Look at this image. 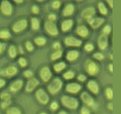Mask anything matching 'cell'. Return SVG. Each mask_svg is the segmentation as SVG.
<instances>
[{
	"label": "cell",
	"mask_w": 121,
	"mask_h": 114,
	"mask_svg": "<svg viewBox=\"0 0 121 114\" xmlns=\"http://www.w3.org/2000/svg\"><path fill=\"white\" fill-rule=\"evenodd\" d=\"M62 104L67 108L70 109H76L78 106V102L75 98L64 96L61 98Z\"/></svg>",
	"instance_id": "6da1fadb"
},
{
	"label": "cell",
	"mask_w": 121,
	"mask_h": 114,
	"mask_svg": "<svg viewBox=\"0 0 121 114\" xmlns=\"http://www.w3.org/2000/svg\"><path fill=\"white\" fill-rule=\"evenodd\" d=\"M62 86V82L59 78H55L52 81V82H51L50 85H48V90L53 94H55V93H57L58 91L61 88Z\"/></svg>",
	"instance_id": "7a4b0ae2"
},
{
	"label": "cell",
	"mask_w": 121,
	"mask_h": 114,
	"mask_svg": "<svg viewBox=\"0 0 121 114\" xmlns=\"http://www.w3.org/2000/svg\"><path fill=\"white\" fill-rule=\"evenodd\" d=\"M26 25H27V21L24 20V19H23V20H20L15 23V24L13 25L12 29L14 32L18 33L20 31H22L23 30H24L26 28Z\"/></svg>",
	"instance_id": "3957f363"
},
{
	"label": "cell",
	"mask_w": 121,
	"mask_h": 114,
	"mask_svg": "<svg viewBox=\"0 0 121 114\" xmlns=\"http://www.w3.org/2000/svg\"><path fill=\"white\" fill-rule=\"evenodd\" d=\"M36 97L38 99V100L41 102L42 104H47L48 102V96L47 94L45 92V90L43 89H39L36 92Z\"/></svg>",
	"instance_id": "277c9868"
},
{
	"label": "cell",
	"mask_w": 121,
	"mask_h": 114,
	"mask_svg": "<svg viewBox=\"0 0 121 114\" xmlns=\"http://www.w3.org/2000/svg\"><path fill=\"white\" fill-rule=\"evenodd\" d=\"M45 28L46 31L51 35H57L58 34V29L56 25L52 21H47L45 24Z\"/></svg>",
	"instance_id": "5b68a950"
},
{
	"label": "cell",
	"mask_w": 121,
	"mask_h": 114,
	"mask_svg": "<svg viewBox=\"0 0 121 114\" xmlns=\"http://www.w3.org/2000/svg\"><path fill=\"white\" fill-rule=\"evenodd\" d=\"M1 10L3 14L6 15H10L12 12V6H11V3L9 1L5 0L1 4Z\"/></svg>",
	"instance_id": "8992f818"
},
{
	"label": "cell",
	"mask_w": 121,
	"mask_h": 114,
	"mask_svg": "<svg viewBox=\"0 0 121 114\" xmlns=\"http://www.w3.org/2000/svg\"><path fill=\"white\" fill-rule=\"evenodd\" d=\"M65 43L66 45L71 46V47H79L82 42L75 37H67L65 39Z\"/></svg>",
	"instance_id": "52a82bcc"
},
{
	"label": "cell",
	"mask_w": 121,
	"mask_h": 114,
	"mask_svg": "<svg viewBox=\"0 0 121 114\" xmlns=\"http://www.w3.org/2000/svg\"><path fill=\"white\" fill-rule=\"evenodd\" d=\"M40 76L43 81H48L52 77V73H51L50 70H49V68L47 67L43 68L40 71Z\"/></svg>",
	"instance_id": "ba28073f"
},
{
	"label": "cell",
	"mask_w": 121,
	"mask_h": 114,
	"mask_svg": "<svg viewBox=\"0 0 121 114\" xmlns=\"http://www.w3.org/2000/svg\"><path fill=\"white\" fill-rule=\"evenodd\" d=\"M38 85H39V81H38L37 79L36 78L30 79V81H28L27 84H26V90L28 91V92H30V91H32Z\"/></svg>",
	"instance_id": "9c48e42d"
},
{
	"label": "cell",
	"mask_w": 121,
	"mask_h": 114,
	"mask_svg": "<svg viewBox=\"0 0 121 114\" xmlns=\"http://www.w3.org/2000/svg\"><path fill=\"white\" fill-rule=\"evenodd\" d=\"M80 89H81L80 85H78V84H76V83L69 84V85H67V90L68 92L73 93V94L77 93L78 91L80 90Z\"/></svg>",
	"instance_id": "30bf717a"
},
{
	"label": "cell",
	"mask_w": 121,
	"mask_h": 114,
	"mask_svg": "<svg viewBox=\"0 0 121 114\" xmlns=\"http://www.w3.org/2000/svg\"><path fill=\"white\" fill-rule=\"evenodd\" d=\"M87 71H88V73L89 75H94L98 71V68L93 62H91L87 66Z\"/></svg>",
	"instance_id": "8fae6325"
},
{
	"label": "cell",
	"mask_w": 121,
	"mask_h": 114,
	"mask_svg": "<svg viewBox=\"0 0 121 114\" xmlns=\"http://www.w3.org/2000/svg\"><path fill=\"white\" fill-rule=\"evenodd\" d=\"M81 98H82V100H83V102H84L85 104H86L87 105H89V106H93V104H94V100H93L92 97H91L89 94H87L86 92L82 93V95H81Z\"/></svg>",
	"instance_id": "7c38bea8"
},
{
	"label": "cell",
	"mask_w": 121,
	"mask_h": 114,
	"mask_svg": "<svg viewBox=\"0 0 121 114\" xmlns=\"http://www.w3.org/2000/svg\"><path fill=\"white\" fill-rule=\"evenodd\" d=\"M95 11L93 8H88V9H85L82 11V15L83 18L86 19H90L95 14Z\"/></svg>",
	"instance_id": "4fadbf2b"
},
{
	"label": "cell",
	"mask_w": 121,
	"mask_h": 114,
	"mask_svg": "<svg viewBox=\"0 0 121 114\" xmlns=\"http://www.w3.org/2000/svg\"><path fill=\"white\" fill-rule=\"evenodd\" d=\"M103 22H104V19L100 18H94V19H92V20H90L89 24L93 28H97L100 25L103 24Z\"/></svg>",
	"instance_id": "5bb4252c"
},
{
	"label": "cell",
	"mask_w": 121,
	"mask_h": 114,
	"mask_svg": "<svg viewBox=\"0 0 121 114\" xmlns=\"http://www.w3.org/2000/svg\"><path fill=\"white\" fill-rule=\"evenodd\" d=\"M108 45V38L105 35H101L99 39H98V46H99L100 49H104L106 48Z\"/></svg>",
	"instance_id": "9a60e30c"
},
{
	"label": "cell",
	"mask_w": 121,
	"mask_h": 114,
	"mask_svg": "<svg viewBox=\"0 0 121 114\" xmlns=\"http://www.w3.org/2000/svg\"><path fill=\"white\" fill-rule=\"evenodd\" d=\"M22 85H23V81H21V80H19V81H14L12 85H11L10 89L11 91H13V92H16V91L19 90L21 88Z\"/></svg>",
	"instance_id": "2e32d148"
},
{
	"label": "cell",
	"mask_w": 121,
	"mask_h": 114,
	"mask_svg": "<svg viewBox=\"0 0 121 114\" xmlns=\"http://www.w3.org/2000/svg\"><path fill=\"white\" fill-rule=\"evenodd\" d=\"M89 89L94 94H97L98 92V84L94 81H90L88 84Z\"/></svg>",
	"instance_id": "e0dca14e"
},
{
	"label": "cell",
	"mask_w": 121,
	"mask_h": 114,
	"mask_svg": "<svg viewBox=\"0 0 121 114\" xmlns=\"http://www.w3.org/2000/svg\"><path fill=\"white\" fill-rule=\"evenodd\" d=\"M77 32L80 37H86L89 33V30L85 26H79L77 30Z\"/></svg>",
	"instance_id": "ac0fdd59"
},
{
	"label": "cell",
	"mask_w": 121,
	"mask_h": 114,
	"mask_svg": "<svg viewBox=\"0 0 121 114\" xmlns=\"http://www.w3.org/2000/svg\"><path fill=\"white\" fill-rule=\"evenodd\" d=\"M72 25H73V21L72 20H66L64 21L61 24V29L63 31H67L69 29L71 28Z\"/></svg>",
	"instance_id": "d6986e66"
},
{
	"label": "cell",
	"mask_w": 121,
	"mask_h": 114,
	"mask_svg": "<svg viewBox=\"0 0 121 114\" xmlns=\"http://www.w3.org/2000/svg\"><path fill=\"white\" fill-rule=\"evenodd\" d=\"M73 10H74V8L73 6V5H71V4H69V5H67L65 9L64 10V16H69V15H71L72 13L73 12Z\"/></svg>",
	"instance_id": "ffe728a7"
},
{
	"label": "cell",
	"mask_w": 121,
	"mask_h": 114,
	"mask_svg": "<svg viewBox=\"0 0 121 114\" xmlns=\"http://www.w3.org/2000/svg\"><path fill=\"white\" fill-rule=\"evenodd\" d=\"M78 56H79L78 52L73 50V51H70V52H69L67 53V59L69 61H73V60H75L77 58Z\"/></svg>",
	"instance_id": "44dd1931"
},
{
	"label": "cell",
	"mask_w": 121,
	"mask_h": 114,
	"mask_svg": "<svg viewBox=\"0 0 121 114\" xmlns=\"http://www.w3.org/2000/svg\"><path fill=\"white\" fill-rule=\"evenodd\" d=\"M17 70L16 68L14 66H10L5 70V74L9 76H13L14 75L17 73Z\"/></svg>",
	"instance_id": "7402d4cb"
},
{
	"label": "cell",
	"mask_w": 121,
	"mask_h": 114,
	"mask_svg": "<svg viewBox=\"0 0 121 114\" xmlns=\"http://www.w3.org/2000/svg\"><path fill=\"white\" fill-rule=\"evenodd\" d=\"M31 25H32L33 29H34V30L39 29V20H38L37 18H32Z\"/></svg>",
	"instance_id": "603a6c76"
},
{
	"label": "cell",
	"mask_w": 121,
	"mask_h": 114,
	"mask_svg": "<svg viewBox=\"0 0 121 114\" xmlns=\"http://www.w3.org/2000/svg\"><path fill=\"white\" fill-rule=\"evenodd\" d=\"M65 67H66V65L64 62H59L58 64L55 65L54 68L56 71H60L61 70H63Z\"/></svg>",
	"instance_id": "cb8c5ba5"
},
{
	"label": "cell",
	"mask_w": 121,
	"mask_h": 114,
	"mask_svg": "<svg viewBox=\"0 0 121 114\" xmlns=\"http://www.w3.org/2000/svg\"><path fill=\"white\" fill-rule=\"evenodd\" d=\"M11 37V33L8 30H1L0 31V38L2 39H8Z\"/></svg>",
	"instance_id": "d4e9b609"
},
{
	"label": "cell",
	"mask_w": 121,
	"mask_h": 114,
	"mask_svg": "<svg viewBox=\"0 0 121 114\" xmlns=\"http://www.w3.org/2000/svg\"><path fill=\"white\" fill-rule=\"evenodd\" d=\"M7 114H21V113L20 110H19V109L16 107H11L8 109Z\"/></svg>",
	"instance_id": "484cf974"
},
{
	"label": "cell",
	"mask_w": 121,
	"mask_h": 114,
	"mask_svg": "<svg viewBox=\"0 0 121 114\" xmlns=\"http://www.w3.org/2000/svg\"><path fill=\"white\" fill-rule=\"evenodd\" d=\"M62 55V52L60 51V50H57L55 51L53 54L52 55V60H56V59H59L60 56H61Z\"/></svg>",
	"instance_id": "4316f807"
},
{
	"label": "cell",
	"mask_w": 121,
	"mask_h": 114,
	"mask_svg": "<svg viewBox=\"0 0 121 114\" xmlns=\"http://www.w3.org/2000/svg\"><path fill=\"white\" fill-rule=\"evenodd\" d=\"M45 42H46V40H45L44 37H37L35 40V43L39 46L44 45L45 43Z\"/></svg>",
	"instance_id": "83f0119b"
},
{
	"label": "cell",
	"mask_w": 121,
	"mask_h": 114,
	"mask_svg": "<svg viewBox=\"0 0 121 114\" xmlns=\"http://www.w3.org/2000/svg\"><path fill=\"white\" fill-rule=\"evenodd\" d=\"M9 55L11 58H14V57H15V56L17 55L16 48H15L14 46H11L9 48Z\"/></svg>",
	"instance_id": "f1b7e54d"
},
{
	"label": "cell",
	"mask_w": 121,
	"mask_h": 114,
	"mask_svg": "<svg viewBox=\"0 0 121 114\" xmlns=\"http://www.w3.org/2000/svg\"><path fill=\"white\" fill-rule=\"evenodd\" d=\"M98 9H99V11L101 14H106L108 12L107 11V9H106V7L104 6V5L103 3H99L98 4Z\"/></svg>",
	"instance_id": "f546056e"
},
{
	"label": "cell",
	"mask_w": 121,
	"mask_h": 114,
	"mask_svg": "<svg viewBox=\"0 0 121 114\" xmlns=\"http://www.w3.org/2000/svg\"><path fill=\"white\" fill-rule=\"evenodd\" d=\"M74 77V73L73 71H67L65 74L64 75V78H66V79H71Z\"/></svg>",
	"instance_id": "4dcf8cb0"
},
{
	"label": "cell",
	"mask_w": 121,
	"mask_h": 114,
	"mask_svg": "<svg viewBox=\"0 0 121 114\" xmlns=\"http://www.w3.org/2000/svg\"><path fill=\"white\" fill-rule=\"evenodd\" d=\"M106 94H107V97L109 99H112L113 98V90L111 88H108L106 90Z\"/></svg>",
	"instance_id": "1f68e13d"
},
{
	"label": "cell",
	"mask_w": 121,
	"mask_h": 114,
	"mask_svg": "<svg viewBox=\"0 0 121 114\" xmlns=\"http://www.w3.org/2000/svg\"><path fill=\"white\" fill-rule=\"evenodd\" d=\"M26 48L28 51H32L33 49V46L30 42H26Z\"/></svg>",
	"instance_id": "d6a6232c"
},
{
	"label": "cell",
	"mask_w": 121,
	"mask_h": 114,
	"mask_svg": "<svg viewBox=\"0 0 121 114\" xmlns=\"http://www.w3.org/2000/svg\"><path fill=\"white\" fill-rule=\"evenodd\" d=\"M11 104V100H10V99L9 100H4V102L2 104V108H5L7 107L8 106L10 105Z\"/></svg>",
	"instance_id": "836d02e7"
},
{
	"label": "cell",
	"mask_w": 121,
	"mask_h": 114,
	"mask_svg": "<svg viewBox=\"0 0 121 114\" xmlns=\"http://www.w3.org/2000/svg\"><path fill=\"white\" fill-rule=\"evenodd\" d=\"M10 95L9 94H7V93H3L1 95V98L3 100H9L10 99Z\"/></svg>",
	"instance_id": "e575fe53"
},
{
	"label": "cell",
	"mask_w": 121,
	"mask_h": 114,
	"mask_svg": "<svg viewBox=\"0 0 121 114\" xmlns=\"http://www.w3.org/2000/svg\"><path fill=\"white\" fill-rule=\"evenodd\" d=\"M103 32L104 34H108L110 33V32H111V27L107 25V26H105L104 27V28L103 29Z\"/></svg>",
	"instance_id": "d590c367"
},
{
	"label": "cell",
	"mask_w": 121,
	"mask_h": 114,
	"mask_svg": "<svg viewBox=\"0 0 121 114\" xmlns=\"http://www.w3.org/2000/svg\"><path fill=\"white\" fill-rule=\"evenodd\" d=\"M19 63H20V65L22 67H24L26 66V61L24 58H21L20 59H19Z\"/></svg>",
	"instance_id": "8d00e7d4"
},
{
	"label": "cell",
	"mask_w": 121,
	"mask_h": 114,
	"mask_svg": "<svg viewBox=\"0 0 121 114\" xmlns=\"http://www.w3.org/2000/svg\"><path fill=\"white\" fill-rule=\"evenodd\" d=\"M93 45L92 44H91V43H88V44H86V47H85V49H86V51H92V49H93Z\"/></svg>",
	"instance_id": "74e56055"
},
{
	"label": "cell",
	"mask_w": 121,
	"mask_h": 114,
	"mask_svg": "<svg viewBox=\"0 0 121 114\" xmlns=\"http://www.w3.org/2000/svg\"><path fill=\"white\" fill-rule=\"evenodd\" d=\"M94 57L97 59H99V60H101L104 59V56L101 54V53H95V54L94 55Z\"/></svg>",
	"instance_id": "f35d334b"
},
{
	"label": "cell",
	"mask_w": 121,
	"mask_h": 114,
	"mask_svg": "<svg viewBox=\"0 0 121 114\" xmlns=\"http://www.w3.org/2000/svg\"><path fill=\"white\" fill-rule=\"evenodd\" d=\"M60 2L59 1H55L52 4V6L54 9H58V8L60 7Z\"/></svg>",
	"instance_id": "ab89813d"
},
{
	"label": "cell",
	"mask_w": 121,
	"mask_h": 114,
	"mask_svg": "<svg viewBox=\"0 0 121 114\" xmlns=\"http://www.w3.org/2000/svg\"><path fill=\"white\" fill-rule=\"evenodd\" d=\"M58 104H57L56 102H52V104H51V108H52V109L55 110V109H58Z\"/></svg>",
	"instance_id": "60d3db41"
},
{
	"label": "cell",
	"mask_w": 121,
	"mask_h": 114,
	"mask_svg": "<svg viewBox=\"0 0 121 114\" xmlns=\"http://www.w3.org/2000/svg\"><path fill=\"white\" fill-rule=\"evenodd\" d=\"M81 114H90V112L86 107H82L81 109Z\"/></svg>",
	"instance_id": "b9f144b4"
},
{
	"label": "cell",
	"mask_w": 121,
	"mask_h": 114,
	"mask_svg": "<svg viewBox=\"0 0 121 114\" xmlns=\"http://www.w3.org/2000/svg\"><path fill=\"white\" fill-rule=\"evenodd\" d=\"M24 75L26 76V77H27V78H30V77H32V76H33V72L31 71H30V70H27V71H26L24 72Z\"/></svg>",
	"instance_id": "7bdbcfd3"
},
{
	"label": "cell",
	"mask_w": 121,
	"mask_h": 114,
	"mask_svg": "<svg viewBox=\"0 0 121 114\" xmlns=\"http://www.w3.org/2000/svg\"><path fill=\"white\" fill-rule=\"evenodd\" d=\"M5 47H6V44L5 43H0V54H1V53L2 52V51L5 49Z\"/></svg>",
	"instance_id": "ee69618b"
},
{
	"label": "cell",
	"mask_w": 121,
	"mask_h": 114,
	"mask_svg": "<svg viewBox=\"0 0 121 114\" xmlns=\"http://www.w3.org/2000/svg\"><path fill=\"white\" fill-rule=\"evenodd\" d=\"M86 76L83 75H80L78 76V80H79V81H84L86 80Z\"/></svg>",
	"instance_id": "f6af8a7d"
},
{
	"label": "cell",
	"mask_w": 121,
	"mask_h": 114,
	"mask_svg": "<svg viewBox=\"0 0 121 114\" xmlns=\"http://www.w3.org/2000/svg\"><path fill=\"white\" fill-rule=\"evenodd\" d=\"M32 11H33V13L37 14L38 12H39V9H38V7H37V6H33V7L32 8Z\"/></svg>",
	"instance_id": "bcb514c9"
},
{
	"label": "cell",
	"mask_w": 121,
	"mask_h": 114,
	"mask_svg": "<svg viewBox=\"0 0 121 114\" xmlns=\"http://www.w3.org/2000/svg\"><path fill=\"white\" fill-rule=\"evenodd\" d=\"M48 19H49L50 21H55V19H56V16H55V14H50V15L48 16Z\"/></svg>",
	"instance_id": "7dc6e473"
},
{
	"label": "cell",
	"mask_w": 121,
	"mask_h": 114,
	"mask_svg": "<svg viewBox=\"0 0 121 114\" xmlns=\"http://www.w3.org/2000/svg\"><path fill=\"white\" fill-rule=\"evenodd\" d=\"M53 47H54L55 49H58L60 47V45L59 43H55L54 45H53Z\"/></svg>",
	"instance_id": "c3c4849f"
},
{
	"label": "cell",
	"mask_w": 121,
	"mask_h": 114,
	"mask_svg": "<svg viewBox=\"0 0 121 114\" xmlns=\"http://www.w3.org/2000/svg\"><path fill=\"white\" fill-rule=\"evenodd\" d=\"M5 81H4V80L0 79V87H2V86L5 85Z\"/></svg>",
	"instance_id": "681fc988"
},
{
	"label": "cell",
	"mask_w": 121,
	"mask_h": 114,
	"mask_svg": "<svg viewBox=\"0 0 121 114\" xmlns=\"http://www.w3.org/2000/svg\"><path fill=\"white\" fill-rule=\"evenodd\" d=\"M108 1V2L109 3V5H110V6H111V8L113 7V0H107Z\"/></svg>",
	"instance_id": "f907efd6"
},
{
	"label": "cell",
	"mask_w": 121,
	"mask_h": 114,
	"mask_svg": "<svg viewBox=\"0 0 121 114\" xmlns=\"http://www.w3.org/2000/svg\"><path fill=\"white\" fill-rule=\"evenodd\" d=\"M109 68H110V70H111V71H113V65L112 64H111L109 66Z\"/></svg>",
	"instance_id": "816d5d0a"
},
{
	"label": "cell",
	"mask_w": 121,
	"mask_h": 114,
	"mask_svg": "<svg viewBox=\"0 0 121 114\" xmlns=\"http://www.w3.org/2000/svg\"><path fill=\"white\" fill-rule=\"evenodd\" d=\"M14 2H17V3H21V2H23V0H14Z\"/></svg>",
	"instance_id": "f5cc1de1"
},
{
	"label": "cell",
	"mask_w": 121,
	"mask_h": 114,
	"mask_svg": "<svg viewBox=\"0 0 121 114\" xmlns=\"http://www.w3.org/2000/svg\"><path fill=\"white\" fill-rule=\"evenodd\" d=\"M112 105H113L112 104H110L108 105V107H109L110 109H112Z\"/></svg>",
	"instance_id": "db71d44e"
},
{
	"label": "cell",
	"mask_w": 121,
	"mask_h": 114,
	"mask_svg": "<svg viewBox=\"0 0 121 114\" xmlns=\"http://www.w3.org/2000/svg\"><path fill=\"white\" fill-rule=\"evenodd\" d=\"M19 49H20V52H21V53H23V52H23V49H21V47H19Z\"/></svg>",
	"instance_id": "11a10c76"
},
{
	"label": "cell",
	"mask_w": 121,
	"mask_h": 114,
	"mask_svg": "<svg viewBox=\"0 0 121 114\" xmlns=\"http://www.w3.org/2000/svg\"><path fill=\"white\" fill-rule=\"evenodd\" d=\"M59 114H67L65 112H64V111H61V112H60V113Z\"/></svg>",
	"instance_id": "9f6ffc18"
},
{
	"label": "cell",
	"mask_w": 121,
	"mask_h": 114,
	"mask_svg": "<svg viewBox=\"0 0 121 114\" xmlns=\"http://www.w3.org/2000/svg\"><path fill=\"white\" fill-rule=\"evenodd\" d=\"M38 1H43V0H38Z\"/></svg>",
	"instance_id": "6f0895ef"
},
{
	"label": "cell",
	"mask_w": 121,
	"mask_h": 114,
	"mask_svg": "<svg viewBox=\"0 0 121 114\" xmlns=\"http://www.w3.org/2000/svg\"><path fill=\"white\" fill-rule=\"evenodd\" d=\"M41 114H45V113H41Z\"/></svg>",
	"instance_id": "680465c9"
}]
</instances>
